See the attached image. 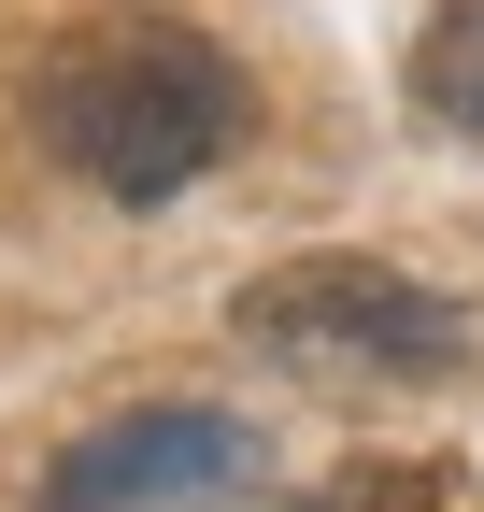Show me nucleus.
Returning a JSON list of instances; mask_svg holds the SVG:
<instances>
[{"mask_svg": "<svg viewBox=\"0 0 484 512\" xmlns=\"http://www.w3.org/2000/svg\"><path fill=\"white\" fill-rule=\"evenodd\" d=\"M242 484H257V427L228 399H143V413H100L86 441H57L29 512H228Z\"/></svg>", "mask_w": 484, "mask_h": 512, "instance_id": "obj_3", "label": "nucleus"}, {"mask_svg": "<svg viewBox=\"0 0 484 512\" xmlns=\"http://www.w3.org/2000/svg\"><path fill=\"white\" fill-rule=\"evenodd\" d=\"M242 72H228V43L200 29H171V15H114V29H72L43 57V143L72 185H100L114 214H157V200H186L200 171H228L242 143Z\"/></svg>", "mask_w": 484, "mask_h": 512, "instance_id": "obj_1", "label": "nucleus"}, {"mask_svg": "<svg viewBox=\"0 0 484 512\" xmlns=\"http://www.w3.org/2000/svg\"><path fill=\"white\" fill-rule=\"evenodd\" d=\"M242 342H271L285 370H328V384H442L470 370V299L413 285L399 256H285L242 285Z\"/></svg>", "mask_w": 484, "mask_h": 512, "instance_id": "obj_2", "label": "nucleus"}, {"mask_svg": "<svg viewBox=\"0 0 484 512\" xmlns=\"http://www.w3.org/2000/svg\"><path fill=\"white\" fill-rule=\"evenodd\" d=\"M413 100L442 128H484V0H442L428 43H413Z\"/></svg>", "mask_w": 484, "mask_h": 512, "instance_id": "obj_4", "label": "nucleus"}]
</instances>
